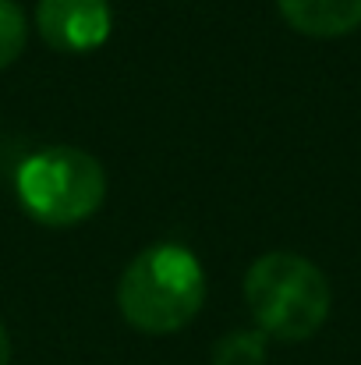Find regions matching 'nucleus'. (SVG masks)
<instances>
[{
  "mask_svg": "<svg viewBox=\"0 0 361 365\" xmlns=\"http://www.w3.org/2000/svg\"><path fill=\"white\" fill-rule=\"evenodd\" d=\"M21 210L43 227H75L107 199V170L75 145H46L32 153L14 178Z\"/></svg>",
  "mask_w": 361,
  "mask_h": 365,
  "instance_id": "7ed1b4c3",
  "label": "nucleus"
},
{
  "mask_svg": "<svg viewBox=\"0 0 361 365\" xmlns=\"http://www.w3.org/2000/svg\"><path fill=\"white\" fill-rule=\"evenodd\" d=\"M25 39H28L25 11H21L14 0H0V71L11 68V64L21 57Z\"/></svg>",
  "mask_w": 361,
  "mask_h": 365,
  "instance_id": "0eeeda50",
  "label": "nucleus"
},
{
  "mask_svg": "<svg viewBox=\"0 0 361 365\" xmlns=\"http://www.w3.org/2000/svg\"><path fill=\"white\" fill-rule=\"evenodd\" d=\"M206 302V269L192 248L177 242L149 245L138 252L117 287L120 316L127 327L163 337L184 330Z\"/></svg>",
  "mask_w": 361,
  "mask_h": 365,
  "instance_id": "f257e3e1",
  "label": "nucleus"
},
{
  "mask_svg": "<svg viewBox=\"0 0 361 365\" xmlns=\"http://www.w3.org/2000/svg\"><path fill=\"white\" fill-rule=\"evenodd\" d=\"M36 29L61 53H85L107 43L114 29L110 0H39Z\"/></svg>",
  "mask_w": 361,
  "mask_h": 365,
  "instance_id": "20e7f679",
  "label": "nucleus"
},
{
  "mask_svg": "<svg viewBox=\"0 0 361 365\" xmlns=\"http://www.w3.org/2000/svg\"><path fill=\"white\" fill-rule=\"evenodd\" d=\"M269 337L262 330H234L213 344V365H266Z\"/></svg>",
  "mask_w": 361,
  "mask_h": 365,
  "instance_id": "423d86ee",
  "label": "nucleus"
},
{
  "mask_svg": "<svg viewBox=\"0 0 361 365\" xmlns=\"http://www.w3.org/2000/svg\"><path fill=\"white\" fill-rule=\"evenodd\" d=\"M283 21L312 39H337L361 25V0H276Z\"/></svg>",
  "mask_w": 361,
  "mask_h": 365,
  "instance_id": "39448f33",
  "label": "nucleus"
},
{
  "mask_svg": "<svg viewBox=\"0 0 361 365\" xmlns=\"http://www.w3.org/2000/svg\"><path fill=\"white\" fill-rule=\"evenodd\" d=\"M0 365H11V337H7L4 323H0Z\"/></svg>",
  "mask_w": 361,
  "mask_h": 365,
  "instance_id": "6e6552de",
  "label": "nucleus"
},
{
  "mask_svg": "<svg viewBox=\"0 0 361 365\" xmlns=\"http://www.w3.org/2000/svg\"><path fill=\"white\" fill-rule=\"evenodd\" d=\"M244 302L273 341H308L330 319L333 291L326 273L298 252H266L244 273Z\"/></svg>",
  "mask_w": 361,
  "mask_h": 365,
  "instance_id": "f03ea898",
  "label": "nucleus"
}]
</instances>
